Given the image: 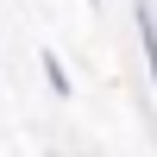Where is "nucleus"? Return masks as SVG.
Masks as SVG:
<instances>
[{
  "instance_id": "nucleus-1",
  "label": "nucleus",
  "mask_w": 157,
  "mask_h": 157,
  "mask_svg": "<svg viewBox=\"0 0 157 157\" xmlns=\"http://www.w3.org/2000/svg\"><path fill=\"white\" fill-rule=\"evenodd\" d=\"M132 25H138V50H145V75L157 94V0H132Z\"/></svg>"
},
{
  "instance_id": "nucleus-2",
  "label": "nucleus",
  "mask_w": 157,
  "mask_h": 157,
  "mask_svg": "<svg viewBox=\"0 0 157 157\" xmlns=\"http://www.w3.org/2000/svg\"><path fill=\"white\" fill-rule=\"evenodd\" d=\"M38 63H44V82H50V94H57V101H69V94H75V82H69V69H63V57H57V50H44Z\"/></svg>"
}]
</instances>
